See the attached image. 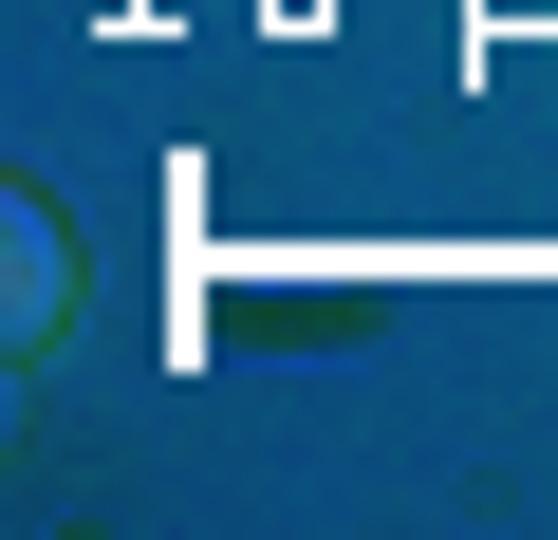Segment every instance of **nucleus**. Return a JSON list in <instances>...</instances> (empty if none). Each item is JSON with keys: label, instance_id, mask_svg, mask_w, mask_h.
<instances>
[{"label": "nucleus", "instance_id": "nucleus-1", "mask_svg": "<svg viewBox=\"0 0 558 540\" xmlns=\"http://www.w3.org/2000/svg\"><path fill=\"white\" fill-rule=\"evenodd\" d=\"M38 317H57V224L0 205V336H38Z\"/></svg>", "mask_w": 558, "mask_h": 540}]
</instances>
